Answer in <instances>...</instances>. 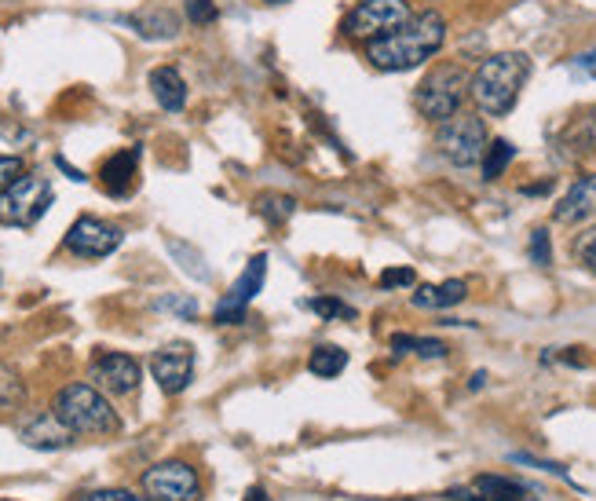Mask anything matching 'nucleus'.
Masks as SVG:
<instances>
[{
  "label": "nucleus",
  "mask_w": 596,
  "mask_h": 501,
  "mask_svg": "<svg viewBox=\"0 0 596 501\" xmlns=\"http://www.w3.org/2000/svg\"><path fill=\"white\" fill-rule=\"evenodd\" d=\"M264 278H268V256L257 253L246 264V272H241L235 278V286L227 289L224 300L216 304V312H212V318H216L220 326H235V323H246V308L252 304V297L264 289Z\"/></svg>",
  "instance_id": "9d476101"
},
{
  "label": "nucleus",
  "mask_w": 596,
  "mask_h": 501,
  "mask_svg": "<svg viewBox=\"0 0 596 501\" xmlns=\"http://www.w3.org/2000/svg\"><path fill=\"white\" fill-rule=\"evenodd\" d=\"M125 23L133 26L139 37H147V41H173V37L179 34V18L169 12V8H154V12H144V15H128Z\"/></svg>",
  "instance_id": "f3484780"
},
{
  "label": "nucleus",
  "mask_w": 596,
  "mask_h": 501,
  "mask_svg": "<svg viewBox=\"0 0 596 501\" xmlns=\"http://www.w3.org/2000/svg\"><path fill=\"white\" fill-rule=\"evenodd\" d=\"M216 4L212 0H187V18L195 26H209V23H216Z\"/></svg>",
  "instance_id": "cd10ccee"
},
{
  "label": "nucleus",
  "mask_w": 596,
  "mask_h": 501,
  "mask_svg": "<svg viewBox=\"0 0 596 501\" xmlns=\"http://www.w3.org/2000/svg\"><path fill=\"white\" fill-rule=\"evenodd\" d=\"M158 308H161V312H176L179 318H195V315H198V304H195V300H179V297L158 300Z\"/></svg>",
  "instance_id": "7c9ffc66"
},
{
  "label": "nucleus",
  "mask_w": 596,
  "mask_h": 501,
  "mask_svg": "<svg viewBox=\"0 0 596 501\" xmlns=\"http://www.w3.org/2000/svg\"><path fill=\"white\" fill-rule=\"evenodd\" d=\"M26 403V385L15 366L0 363V414H12Z\"/></svg>",
  "instance_id": "5701e85b"
},
{
  "label": "nucleus",
  "mask_w": 596,
  "mask_h": 501,
  "mask_svg": "<svg viewBox=\"0 0 596 501\" xmlns=\"http://www.w3.org/2000/svg\"><path fill=\"white\" fill-rule=\"evenodd\" d=\"M150 374H154L165 396H179L190 385V377H195V348L184 345V340L158 348V352L150 355Z\"/></svg>",
  "instance_id": "9b49d317"
},
{
  "label": "nucleus",
  "mask_w": 596,
  "mask_h": 501,
  "mask_svg": "<svg viewBox=\"0 0 596 501\" xmlns=\"http://www.w3.org/2000/svg\"><path fill=\"white\" fill-rule=\"evenodd\" d=\"M392 348L396 352H413V355H421V359H443L450 352L443 340H436V337H410V334H396L392 337Z\"/></svg>",
  "instance_id": "b1692460"
},
{
  "label": "nucleus",
  "mask_w": 596,
  "mask_h": 501,
  "mask_svg": "<svg viewBox=\"0 0 596 501\" xmlns=\"http://www.w3.org/2000/svg\"><path fill=\"white\" fill-rule=\"evenodd\" d=\"M571 143H579L582 150L596 147V117H585V122L571 128Z\"/></svg>",
  "instance_id": "c756f323"
},
{
  "label": "nucleus",
  "mask_w": 596,
  "mask_h": 501,
  "mask_svg": "<svg viewBox=\"0 0 596 501\" xmlns=\"http://www.w3.org/2000/svg\"><path fill=\"white\" fill-rule=\"evenodd\" d=\"M582 260H585V267L596 275V235L589 238V242H582Z\"/></svg>",
  "instance_id": "c9c22d12"
},
{
  "label": "nucleus",
  "mask_w": 596,
  "mask_h": 501,
  "mask_svg": "<svg viewBox=\"0 0 596 501\" xmlns=\"http://www.w3.org/2000/svg\"><path fill=\"white\" fill-rule=\"evenodd\" d=\"M55 417L66 428H74L77 436H114L121 428V421L114 414V406L107 403V396L92 385H66L55 396Z\"/></svg>",
  "instance_id": "7ed1b4c3"
},
{
  "label": "nucleus",
  "mask_w": 596,
  "mask_h": 501,
  "mask_svg": "<svg viewBox=\"0 0 596 501\" xmlns=\"http://www.w3.org/2000/svg\"><path fill=\"white\" fill-rule=\"evenodd\" d=\"M55 165L63 168V173H66L70 179H77V184H85V173H80V168H74V165H70L66 158H55Z\"/></svg>",
  "instance_id": "e433bc0d"
},
{
  "label": "nucleus",
  "mask_w": 596,
  "mask_h": 501,
  "mask_svg": "<svg viewBox=\"0 0 596 501\" xmlns=\"http://www.w3.org/2000/svg\"><path fill=\"white\" fill-rule=\"evenodd\" d=\"M52 205V184L45 176L23 173L0 190V224L34 227Z\"/></svg>",
  "instance_id": "423d86ee"
},
{
  "label": "nucleus",
  "mask_w": 596,
  "mask_h": 501,
  "mask_svg": "<svg viewBox=\"0 0 596 501\" xmlns=\"http://www.w3.org/2000/svg\"><path fill=\"white\" fill-rule=\"evenodd\" d=\"M512 461H517V465H531V468H542V473H552V476L568 479V468L557 465V461H538V458H531V454H512Z\"/></svg>",
  "instance_id": "2f4dec72"
},
{
  "label": "nucleus",
  "mask_w": 596,
  "mask_h": 501,
  "mask_svg": "<svg viewBox=\"0 0 596 501\" xmlns=\"http://www.w3.org/2000/svg\"><path fill=\"white\" fill-rule=\"evenodd\" d=\"M487 143L491 139H487V125H483V117L464 114V110L461 114H454L450 122H443L439 133H436L439 154L458 168H469V165L483 162V150H487Z\"/></svg>",
  "instance_id": "0eeeda50"
},
{
  "label": "nucleus",
  "mask_w": 596,
  "mask_h": 501,
  "mask_svg": "<svg viewBox=\"0 0 596 501\" xmlns=\"http://www.w3.org/2000/svg\"><path fill=\"white\" fill-rule=\"evenodd\" d=\"M150 92H154L158 107H165L169 114H179L187 107V82L179 77L176 66H154L150 70Z\"/></svg>",
  "instance_id": "dca6fc26"
},
{
  "label": "nucleus",
  "mask_w": 596,
  "mask_h": 501,
  "mask_svg": "<svg viewBox=\"0 0 596 501\" xmlns=\"http://www.w3.org/2000/svg\"><path fill=\"white\" fill-rule=\"evenodd\" d=\"M139 158H144V150L139 147H125L117 150V154H110L103 168H99V184L110 198H128L136 187V176H139Z\"/></svg>",
  "instance_id": "ddd939ff"
},
{
  "label": "nucleus",
  "mask_w": 596,
  "mask_h": 501,
  "mask_svg": "<svg viewBox=\"0 0 596 501\" xmlns=\"http://www.w3.org/2000/svg\"><path fill=\"white\" fill-rule=\"evenodd\" d=\"M531 260L538 267H549L552 264V246H549V230H534L531 235Z\"/></svg>",
  "instance_id": "bb28decb"
},
{
  "label": "nucleus",
  "mask_w": 596,
  "mask_h": 501,
  "mask_svg": "<svg viewBox=\"0 0 596 501\" xmlns=\"http://www.w3.org/2000/svg\"><path fill=\"white\" fill-rule=\"evenodd\" d=\"M560 224H582V220L596 216V173H585L571 184L568 195L557 202V213Z\"/></svg>",
  "instance_id": "2eb2a0df"
},
{
  "label": "nucleus",
  "mask_w": 596,
  "mask_h": 501,
  "mask_svg": "<svg viewBox=\"0 0 596 501\" xmlns=\"http://www.w3.org/2000/svg\"><path fill=\"white\" fill-rule=\"evenodd\" d=\"M472 490L480 494V501H534L527 487L505 476H480L476 484H472Z\"/></svg>",
  "instance_id": "6ab92c4d"
},
{
  "label": "nucleus",
  "mask_w": 596,
  "mask_h": 501,
  "mask_svg": "<svg viewBox=\"0 0 596 501\" xmlns=\"http://www.w3.org/2000/svg\"><path fill=\"white\" fill-rule=\"evenodd\" d=\"M246 501H271V498H268V490H264V487H252Z\"/></svg>",
  "instance_id": "4c0bfd02"
},
{
  "label": "nucleus",
  "mask_w": 596,
  "mask_h": 501,
  "mask_svg": "<svg viewBox=\"0 0 596 501\" xmlns=\"http://www.w3.org/2000/svg\"><path fill=\"white\" fill-rule=\"evenodd\" d=\"M139 363L125 352H103L92 359V380L110 396H128L139 388Z\"/></svg>",
  "instance_id": "f8f14e48"
},
{
  "label": "nucleus",
  "mask_w": 596,
  "mask_h": 501,
  "mask_svg": "<svg viewBox=\"0 0 596 501\" xmlns=\"http://www.w3.org/2000/svg\"><path fill=\"white\" fill-rule=\"evenodd\" d=\"M305 308H311L315 315L322 318H356V308L345 304V300H337V297H315V300H305Z\"/></svg>",
  "instance_id": "a878e982"
},
{
  "label": "nucleus",
  "mask_w": 596,
  "mask_h": 501,
  "mask_svg": "<svg viewBox=\"0 0 596 501\" xmlns=\"http://www.w3.org/2000/svg\"><path fill=\"white\" fill-rule=\"evenodd\" d=\"M257 213L264 216L271 227H278V224H286L293 213H297V198L278 195V190H268V195L257 198Z\"/></svg>",
  "instance_id": "4be33fe9"
},
{
  "label": "nucleus",
  "mask_w": 596,
  "mask_h": 501,
  "mask_svg": "<svg viewBox=\"0 0 596 501\" xmlns=\"http://www.w3.org/2000/svg\"><path fill=\"white\" fill-rule=\"evenodd\" d=\"M413 283H418L413 267H388V272L381 275V289H407Z\"/></svg>",
  "instance_id": "c85d7f7f"
},
{
  "label": "nucleus",
  "mask_w": 596,
  "mask_h": 501,
  "mask_svg": "<svg viewBox=\"0 0 596 501\" xmlns=\"http://www.w3.org/2000/svg\"><path fill=\"white\" fill-rule=\"evenodd\" d=\"M413 18L410 0H359L356 8L345 15V37L351 41H381V37L396 34Z\"/></svg>",
  "instance_id": "39448f33"
},
{
  "label": "nucleus",
  "mask_w": 596,
  "mask_h": 501,
  "mask_svg": "<svg viewBox=\"0 0 596 501\" xmlns=\"http://www.w3.org/2000/svg\"><path fill=\"white\" fill-rule=\"evenodd\" d=\"M345 366H348V352L345 348H337V345H319L315 352H311L308 359V370L315 377H340L345 374Z\"/></svg>",
  "instance_id": "aec40b11"
},
{
  "label": "nucleus",
  "mask_w": 596,
  "mask_h": 501,
  "mask_svg": "<svg viewBox=\"0 0 596 501\" xmlns=\"http://www.w3.org/2000/svg\"><path fill=\"white\" fill-rule=\"evenodd\" d=\"M74 436L77 433L55 417V410L52 414H37L34 421H26V425L18 428V439L34 450H66L70 443H74Z\"/></svg>",
  "instance_id": "4468645a"
},
{
  "label": "nucleus",
  "mask_w": 596,
  "mask_h": 501,
  "mask_svg": "<svg viewBox=\"0 0 596 501\" xmlns=\"http://www.w3.org/2000/svg\"><path fill=\"white\" fill-rule=\"evenodd\" d=\"M464 293H469V286H464L461 278H450V283H439V286H421L418 293H413V304L429 308V312H443V308L461 304Z\"/></svg>",
  "instance_id": "a211bd4d"
},
{
  "label": "nucleus",
  "mask_w": 596,
  "mask_h": 501,
  "mask_svg": "<svg viewBox=\"0 0 596 501\" xmlns=\"http://www.w3.org/2000/svg\"><path fill=\"white\" fill-rule=\"evenodd\" d=\"M571 70H574V74H579V77H589V82H596V48H593V52L574 55Z\"/></svg>",
  "instance_id": "72a5a7b5"
},
{
  "label": "nucleus",
  "mask_w": 596,
  "mask_h": 501,
  "mask_svg": "<svg viewBox=\"0 0 596 501\" xmlns=\"http://www.w3.org/2000/svg\"><path fill=\"white\" fill-rule=\"evenodd\" d=\"M512 158H517V147H512L509 139H491L487 150H483V179H487V184L501 179L505 168L512 165Z\"/></svg>",
  "instance_id": "412c9836"
},
{
  "label": "nucleus",
  "mask_w": 596,
  "mask_h": 501,
  "mask_svg": "<svg viewBox=\"0 0 596 501\" xmlns=\"http://www.w3.org/2000/svg\"><path fill=\"white\" fill-rule=\"evenodd\" d=\"M125 242V230L99 216H77L66 230V249L80 260H103Z\"/></svg>",
  "instance_id": "1a4fd4ad"
},
{
  "label": "nucleus",
  "mask_w": 596,
  "mask_h": 501,
  "mask_svg": "<svg viewBox=\"0 0 596 501\" xmlns=\"http://www.w3.org/2000/svg\"><path fill=\"white\" fill-rule=\"evenodd\" d=\"M268 4H286V0H268Z\"/></svg>",
  "instance_id": "58836bf2"
},
{
  "label": "nucleus",
  "mask_w": 596,
  "mask_h": 501,
  "mask_svg": "<svg viewBox=\"0 0 596 501\" xmlns=\"http://www.w3.org/2000/svg\"><path fill=\"white\" fill-rule=\"evenodd\" d=\"M469 70L461 63H439L432 66L429 74L421 77L418 92H413V103L429 122H450L454 114H461L464 96H469Z\"/></svg>",
  "instance_id": "20e7f679"
},
{
  "label": "nucleus",
  "mask_w": 596,
  "mask_h": 501,
  "mask_svg": "<svg viewBox=\"0 0 596 501\" xmlns=\"http://www.w3.org/2000/svg\"><path fill=\"white\" fill-rule=\"evenodd\" d=\"M15 176H23V162L15 154H0V190L12 184Z\"/></svg>",
  "instance_id": "473e14b6"
},
{
  "label": "nucleus",
  "mask_w": 596,
  "mask_h": 501,
  "mask_svg": "<svg viewBox=\"0 0 596 501\" xmlns=\"http://www.w3.org/2000/svg\"><path fill=\"white\" fill-rule=\"evenodd\" d=\"M169 253L179 260V267H184L187 275H195L198 283H209V267H206V260H201V253H195V249L184 246L179 238H169Z\"/></svg>",
  "instance_id": "393cba45"
},
{
  "label": "nucleus",
  "mask_w": 596,
  "mask_h": 501,
  "mask_svg": "<svg viewBox=\"0 0 596 501\" xmlns=\"http://www.w3.org/2000/svg\"><path fill=\"white\" fill-rule=\"evenodd\" d=\"M531 77V59L523 52H498V55H487L483 63L476 66L469 82V96L472 103L480 107V114L487 117H505L517 99L523 92Z\"/></svg>",
  "instance_id": "f03ea898"
},
{
  "label": "nucleus",
  "mask_w": 596,
  "mask_h": 501,
  "mask_svg": "<svg viewBox=\"0 0 596 501\" xmlns=\"http://www.w3.org/2000/svg\"><path fill=\"white\" fill-rule=\"evenodd\" d=\"M144 490L150 501H201L198 473L187 461H158L144 473Z\"/></svg>",
  "instance_id": "6e6552de"
},
{
  "label": "nucleus",
  "mask_w": 596,
  "mask_h": 501,
  "mask_svg": "<svg viewBox=\"0 0 596 501\" xmlns=\"http://www.w3.org/2000/svg\"><path fill=\"white\" fill-rule=\"evenodd\" d=\"M80 501H150V498H136L128 490H92V494H85Z\"/></svg>",
  "instance_id": "f704fd0d"
},
{
  "label": "nucleus",
  "mask_w": 596,
  "mask_h": 501,
  "mask_svg": "<svg viewBox=\"0 0 596 501\" xmlns=\"http://www.w3.org/2000/svg\"><path fill=\"white\" fill-rule=\"evenodd\" d=\"M443 41H447V18L439 12H421L396 34L367 45V59L385 74H402V70L429 63L443 48Z\"/></svg>",
  "instance_id": "f257e3e1"
}]
</instances>
